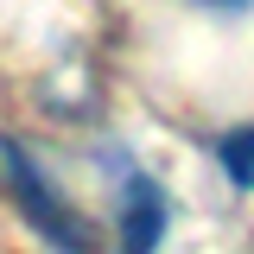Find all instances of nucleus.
Returning <instances> with one entry per match:
<instances>
[{"label":"nucleus","instance_id":"obj_4","mask_svg":"<svg viewBox=\"0 0 254 254\" xmlns=\"http://www.w3.org/2000/svg\"><path fill=\"white\" fill-rule=\"evenodd\" d=\"M203 6H254V0H203Z\"/></svg>","mask_w":254,"mask_h":254},{"label":"nucleus","instance_id":"obj_1","mask_svg":"<svg viewBox=\"0 0 254 254\" xmlns=\"http://www.w3.org/2000/svg\"><path fill=\"white\" fill-rule=\"evenodd\" d=\"M0 165H6V185H13V197H19V210L32 216V229H45V242H58L64 254H89L83 216L51 190V178L38 172V159H26L13 140H6V146H0Z\"/></svg>","mask_w":254,"mask_h":254},{"label":"nucleus","instance_id":"obj_3","mask_svg":"<svg viewBox=\"0 0 254 254\" xmlns=\"http://www.w3.org/2000/svg\"><path fill=\"white\" fill-rule=\"evenodd\" d=\"M216 159H222V172H229V185L254 190V127H235V133L216 146Z\"/></svg>","mask_w":254,"mask_h":254},{"label":"nucleus","instance_id":"obj_2","mask_svg":"<svg viewBox=\"0 0 254 254\" xmlns=\"http://www.w3.org/2000/svg\"><path fill=\"white\" fill-rule=\"evenodd\" d=\"M121 190H127V203H121V254H153L159 235H165V190L140 165L121 172Z\"/></svg>","mask_w":254,"mask_h":254}]
</instances>
